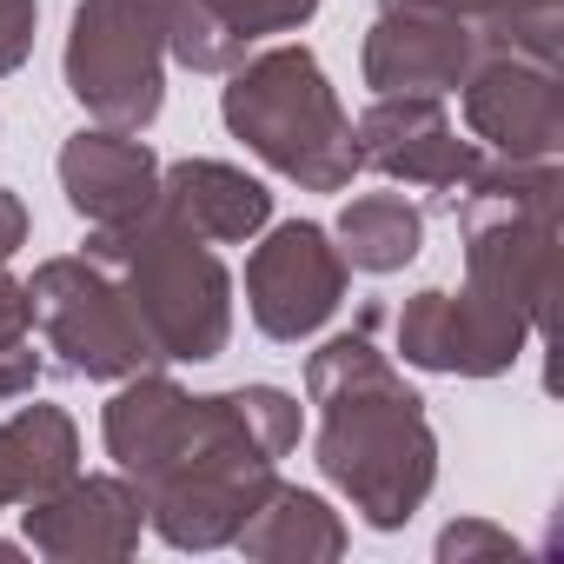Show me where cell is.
Here are the masks:
<instances>
[{
    "label": "cell",
    "mask_w": 564,
    "mask_h": 564,
    "mask_svg": "<svg viewBox=\"0 0 564 564\" xmlns=\"http://www.w3.org/2000/svg\"><path fill=\"white\" fill-rule=\"evenodd\" d=\"M306 392L319 405V471L366 524L399 531L438 478V438L425 399L372 346V313L359 333H339L306 359Z\"/></svg>",
    "instance_id": "obj_1"
},
{
    "label": "cell",
    "mask_w": 564,
    "mask_h": 564,
    "mask_svg": "<svg viewBox=\"0 0 564 564\" xmlns=\"http://www.w3.org/2000/svg\"><path fill=\"white\" fill-rule=\"evenodd\" d=\"M87 259L120 286L160 359H219L232 339V279L199 232L147 206L140 219L94 226Z\"/></svg>",
    "instance_id": "obj_2"
},
{
    "label": "cell",
    "mask_w": 564,
    "mask_h": 564,
    "mask_svg": "<svg viewBox=\"0 0 564 564\" xmlns=\"http://www.w3.org/2000/svg\"><path fill=\"white\" fill-rule=\"evenodd\" d=\"M219 113L232 140H246L272 173L300 180L306 193H346L359 173L352 113L339 107L313 47H265L232 67Z\"/></svg>",
    "instance_id": "obj_3"
},
{
    "label": "cell",
    "mask_w": 564,
    "mask_h": 564,
    "mask_svg": "<svg viewBox=\"0 0 564 564\" xmlns=\"http://www.w3.org/2000/svg\"><path fill=\"white\" fill-rule=\"evenodd\" d=\"M458 226H465L471 286L524 313L538 333L551 306V259H557V160L478 166L471 186L458 193Z\"/></svg>",
    "instance_id": "obj_4"
},
{
    "label": "cell",
    "mask_w": 564,
    "mask_h": 564,
    "mask_svg": "<svg viewBox=\"0 0 564 564\" xmlns=\"http://www.w3.org/2000/svg\"><path fill=\"white\" fill-rule=\"evenodd\" d=\"M173 0H80L67 34V94L120 133L160 120Z\"/></svg>",
    "instance_id": "obj_5"
},
{
    "label": "cell",
    "mask_w": 564,
    "mask_h": 564,
    "mask_svg": "<svg viewBox=\"0 0 564 564\" xmlns=\"http://www.w3.org/2000/svg\"><path fill=\"white\" fill-rule=\"evenodd\" d=\"M28 306H34V333L47 339V352H61V372H74V379H133V372L160 366L147 326L133 319L120 286L87 252L47 259L28 279Z\"/></svg>",
    "instance_id": "obj_6"
},
{
    "label": "cell",
    "mask_w": 564,
    "mask_h": 564,
    "mask_svg": "<svg viewBox=\"0 0 564 564\" xmlns=\"http://www.w3.org/2000/svg\"><path fill=\"white\" fill-rule=\"evenodd\" d=\"M346 272L352 265L339 259V246H333L326 226L286 219V226H272L252 246V259H246V313H252V326L265 339L300 346V339H313L339 313Z\"/></svg>",
    "instance_id": "obj_7"
},
{
    "label": "cell",
    "mask_w": 564,
    "mask_h": 564,
    "mask_svg": "<svg viewBox=\"0 0 564 564\" xmlns=\"http://www.w3.org/2000/svg\"><path fill=\"white\" fill-rule=\"evenodd\" d=\"M531 339V319L511 313L505 300L465 286V293H445V286H425L405 300L399 313V352L425 372H452V379H491V372H511L518 352Z\"/></svg>",
    "instance_id": "obj_8"
},
{
    "label": "cell",
    "mask_w": 564,
    "mask_h": 564,
    "mask_svg": "<svg viewBox=\"0 0 564 564\" xmlns=\"http://www.w3.org/2000/svg\"><path fill=\"white\" fill-rule=\"evenodd\" d=\"M352 147H359V166H372L399 186H419V193H445V199H458L471 186V173L485 166L478 147L458 140L438 94H379L359 113Z\"/></svg>",
    "instance_id": "obj_9"
},
{
    "label": "cell",
    "mask_w": 564,
    "mask_h": 564,
    "mask_svg": "<svg viewBox=\"0 0 564 564\" xmlns=\"http://www.w3.org/2000/svg\"><path fill=\"white\" fill-rule=\"evenodd\" d=\"M458 87H465V127H471V140L498 147L505 160H557V147H564L557 61L478 54Z\"/></svg>",
    "instance_id": "obj_10"
},
{
    "label": "cell",
    "mask_w": 564,
    "mask_h": 564,
    "mask_svg": "<svg viewBox=\"0 0 564 564\" xmlns=\"http://www.w3.org/2000/svg\"><path fill=\"white\" fill-rule=\"evenodd\" d=\"M147 498L120 478H67L54 498L28 505V544L41 557H127L140 544Z\"/></svg>",
    "instance_id": "obj_11"
},
{
    "label": "cell",
    "mask_w": 564,
    "mask_h": 564,
    "mask_svg": "<svg viewBox=\"0 0 564 564\" xmlns=\"http://www.w3.org/2000/svg\"><path fill=\"white\" fill-rule=\"evenodd\" d=\"M478 61V34L452 14H379L366 34V87L372 94H458Z\"/></svg>",
    "instance_id": "obj_12"
},
{
    "label": "cell",
    "mask_w": 564,
    "mask_h": 564,
    "mask_svg": "<svg viewBox=\"0 0 564 564\" xmlns=\"http://www.w3.org/2000/svg\"><path fill=\"white\" fill-rule=\"evenodd\" d=\"M61 186L87 226H120L160 199V160L140 133L94 127V133H74L61 147Z\"/></svg>",
    "instance_id": "obj_13"
},
{
    "label": "cell",
    "mask_w": 564,
    "mask_h": 564,
    "mask_svg": "<svg viewBox=\"0 0 564 564\" xmlns=\"http://www.w3.org/2000/svg\"><path fill=\"white\" fill-rule=\"evenodd\" d=\"M319 14V0H173L166 54L193 74H232L252 41L293 34Z\"/></svg>",
    "instance_id": "obj_14"
},
{
    "label": "cell",
    "mask_w": 564,
    "mask_h": 564,
    "mask_svg": "<svg viewBox=\"0 0 564 564\" xmlns=\"http://www.w3.org/2000/svg\"><path fill=\"white\" fill-rule=\"evenodd\" d=\"M153 206L166 219H180L186 232H199L206 246H246L272 219V193L252 173L226 166V160H173V166H160V199Z\"/></svg>",
    "instance_id": "obj_15"
},
{
    "label": "cell",
    "mask_w": 564,
    "mask_h": 564,
    "mask_svg": "<svg viewBox=\"0 0 564 564\" xmlns=\"http://www.w3.org/2000/svg\"><path fill=\"white\" fill-rule=\"evenodd\" d=\"M67 478H80V432L61 405H21L14 419H0V511H28Z\"/></svg>",
    "instance_id": "obj_16"
},
{
    "label": "cell",
    "mask_w": 564,
    "mask_h": 564,
    "mask_svg": "<svg viewBox=\"0 0 564 564\" xmlns=\"http://www.w3.org/2000/svg\"><path fill=\"white\" fill-rule=\"evenodd\" d=\"M452 14L478 34V54H524V61H557L564 34V0H379V14Z\"/></svg>",
    "instance_id": "obj_17"
},
{
    "label": "cell",
    "mask_w": 564,
    "mask_h": 564,
    "mask_svg": "<svg viewBox=\"0 0 564 564\" xmlns=\"http://www.w3.org/2000/svg\"><path fill=\"white\" fill-rule=\"evenodd\" d=\"M232 544L246 557H339L346 551V524L333 518L326 498L313 491H293V485H265V498L246 511V524L232 531Z\"/></svg>",
    "instance_id": "obj_18"
},
{
    "label": "cell",
    "mask_w": 564,
    "mask_h": 564,
    "mask_svg": "<svg viewBox=\"0 0 564 564\" xmlns=\"http://www.w3.org/2000/svg\"><path fill=\"white\" fill-rule=\"evenodd\" d=\"M333 239H339L346 265H359V272H399L425 246V213L405 193H359V199H346Z\"/></svg>",
    "instance_id": "obj_19"
},
{
    "label": "cell",
    "mask_w": 564,
    "mask_h": 564,
    "mask_svg": "<svg viewBox=\"0 0 564 564\" xmlns=\"http://www.w3.org/2000/svg\"><path fill=\"white\" fill-rule=\"evenodd\" d=\"M34 21H41V0H0V74H14L34 54Z\"/></svg>",
    "instance_id": "obj_20"
},
{
    "label": "cell",
    "mask_w": 564,
    "mask_h": 564,
    "mask_svg": "<svg viewBox=\"0 0 564 564\" xmlns=\"http://www.w3.org/2000/svg\"><path fill=\"white\" fill-rule=\"evenodd\" d=\"M41 386V352L34 339H14V346H0V405H14Z\"/></svg>",
    "instance_id": "obj_21"
},
{
    "label": "cell",
    "mask_w": 564,
    "mask_h": 564,
    "mask_svg": "<svg viewBox=\"0 0 564 564\" xmlns=\"http://www.w3.org/2000/svg\"><path fill=\"white\" fill-rule=\"evenodd\" d=\"M478 551H498V557H505V551H518V544H511L505 531H491V524H452V531L438 538V557H445V564H465V557H478Z\"/></svg>",
    "instance_id": "obj_22"
},
{
    "label": "cell",
    "mask_w": 564,
    "mask_h": 564,
    "mask_svg": "<svg viewBox=\"0 0 564 564\" xmlns=\"http://www.w3.org/2000/svg\"><path fill=\"white\" fill-rule=\"evenodd\" d=\"M34 333V306H28V286L21 279H8V265H0V346H14Z\"/></svg>",
    "instance_id": "obj_23"
},
{
    "label": "cell",
    "mask_w": 564,
    "mask_h": 564,
    "mask_svg": "<svg viewBox=\"0 0 564 564\" xmlns=\"http://www.w3.org/2000/svg\"><path fill=\"white\" fill-rule=\"evenodd\" d=\"M21 246H28V206H21V193L0 186V265H8Z\"/></svg>",
    "instance_id": "obj_24"
}]
</instances>
